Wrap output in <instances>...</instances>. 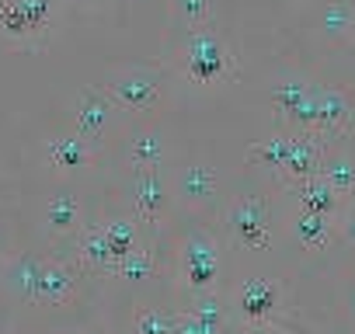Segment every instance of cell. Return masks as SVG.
Here are the masks:
<instances>
[{
    "label": "cell",
    "mask_w": 355,
    "mask_h": 334,
    "mask_svg": "<svg viewBox=\"0 0 355 334\" xmlns=\"http://www.w3.org/2000/svg\"><path fill=\"white\" fill-rule=\"evenodd\" d=\"M320 164H324V146H320V136L303 129L296 139H289V157L282 164V171L289 178H310V175H320Z\"/></svg>",
    "instance_id": "9c48e42d"
},
{
    "label": "cell",
    "mask_w": 355,
    "mask_h": 334,
    "mask_svg": "<svg viewBox=\"0 0 355 334\" xmlns=\"http://www.w3.org/2000/svg\"><path fill=\"white\" fill-rule=\"evenodd\" d=\"M129 160L139 171H157V167L167 160V139L157 129H139L129 139Z\"/></svg>",
    "instance_id": "4fadbf2b"
},
{
    "label": "cell",
    "mask_w": 355,
    "mask_h": 334,
    "mask_svg": "<svg viewBox=\"0 0 355 334\" xmlns=\"http://www.w3.org/2000/svg\"><path fill=\"white\" fill-rule=\"evenodd\" d=\"M73 122H77L73 132H80L84 139H98L112 125V98L105 91H98V87L80 91L77 108H73Z\"/></svg>",
    "instance_id": "ba28073f"
},
{
    "label": "cell",
    "mask_w": 355,
    "mask_h": 334,
    "mask_svg": "<svg viewBox=\"0 0 355 334\" xmlns=\"http://www.w3.org/2000/svg\"><path fill=\"white\" fill-rule=\"evenodd\" d=\"M56 0H4L0 4V28L15 39L42 35L53 21Z\"/></svg>",
    "instance_id": "5b68a950"
},
{
    "label": "cell",
    "mask_w": 355,
    "mask_h": 334,
    "mask_svg": "<svg viewBox=\"0 0 355 334\" xmlns=\"http://www.w3.org/2000/svg\"><path fill=\"white\" fill-rule=\"evenodd\" d=\"M310 94H313V87H310L306 80H282V84L272 87L268 101H272V108H275L279 115H286V118L296 122L300 112H303V105L310 101Z\"/></svg>",
    "instance_id": "9a60e30c"
},
{
    "label": "cell",
    "mask_w": 355,
    "mask_h": 334,
    "mask_svg": "<svg viewBox=\"0 0 355 334\" xmlns=\"http://www.w3.org/2000/svg\"><path fill=\"white\" fill-rule=\"evenodd\" d=\"M80 334H105V331H80Z\"/></svg>",
    "instance_id": "f546056e"
},
{
    "label": "cell",
    "mask_w": 355,
    "mask_h": 334,
    "mask_svg": "<svg viewBox=\"0 0 355 334\" xmlns=\"http://www.w3.org/2000/svg\"><path fill=\"white\" fill-rule=\"evenodd\" d=\"M73 292H77V275H73V268H67V265H60V261H39V265H35L32 289H28V299H32V303L56 306V303H67Z\"/></svg>",
    "instance_id": "8992f818"
},
{
    "label": "cell",
    "mask_w": 355,
    "mask_h": 334,
    "mask_svg": "<svg viewBox=\"0 0 355 334\" xmlns=\"http://www.w3.org/2000/svg\"><path fill=\"white\" fill-rule=\"evenodd\" d=\"M80 4H94V0H80Z\"/></svg>",
    "instance_id": "d6a6232c"
},
{
    "label": "cell",
    "mask_w": 355,
    "mask_h": 334,
    "mask_svg": "<svg viewBox=\"0 0 355 334\" xmlns=\"http://www.w3.org/2000/svg\"><path fill=\"white\" fill-rule=\"evenodd\" d=\"M182 70L192 84H220L227 77H234L237 63H234V53L230 46L209 32V28H196L182 49Z\"/></svg>",
    "instance_id": "6da1fadb"
},
{
    "label": "cell",
    "mask_w": 355,
    "mask_h": 334,
    "mask_svg": "<svg viewBox=\"0 0 355 334\" xmlns=\"http://www.w3.org/2000/svg\"><path fill=\"white\" fill-rule=\"evenodd\" d=\"M136 334H174V317L167 310L146 306L136 313Z\"/></svg>",
    "instance_id": "d4e9b609"
},
{
    "label": "cell",
    "mask_w": 355,
    "mask_h": 334,
    "mask_svg": "<svg viewBox=\"0 0 355 334\" xmlns=\"http://www.w3.org/2000/svg\"><path fill=\"white\" fill-rule=\"evenodd\" d=\"M174 334H213V331L199 324L192 313H185V317H174Z\"/></svg>",
    "instance_id": "4316f807"
},
{
    "label": "cell",
    "mask_w": 355,
    "mask_h": 334,
    "mask_svg": "<svg viewBox=\"0 0 355 334\" xmlns=\"http://www.w3.org/2000/svg\"><path fill=\"white\" fill-rule=\"evenodd\" d=\"M237 303H241V313L251 320V324H261L275 313L279 306V285L272 279H248L237 292Z\"/></svg>",
    "instance_id": "30bf717a"
},
{
    "label": "cell",
    "mask_w": 355,
    "mask_h": 334,
    "mask_svg": "<svg viewBox=\"0 0 355 334\" xmlns=\"http://www.w3.org/2000/svg\"><path fill=\"white\" fill-rule=\"evenodd\" d=\"M182 275H185V285L192 292H199V296L213 292L216 275H220V247L202 234L189 237L182 247Z\"/></svg>",
    "instance_id": "3957f363"
},
{
    "label": "cell",
    "mask_w": 355,
    "mask_h": 334,
    "mask_svg": "<svg viewBox=\"0 0 355 334\" xmlns=\"http://www.w3.org/2000/svg\"><path fill=\"white\" fill-rule=\"evenodd\" d=\"M324 171H320V178L341 195V192H352L355 188V160L348 157V153H338V157H331L327 164H320Z\"/></svg>",
    "instance_id": "7402d4cb"
},
{
    "label": "cell",
    "mask_w": 355,
    "mask_h": 334,
    "mask_svg": "<svg viewBox=\"0 0 355 334\" xmlns=\"http://www.w3.org/2000/svg\"><path fill=\"white\" fill-rule=\"evenodd\" d=\"M105 230V244H108V254H112V268L136 247V223L129 220H112L101 227Z\"/></svg>",
    "instance_id": "44dd1931"
},
{
    "label": "cell",
    "mask_w": 355,
    "mask_h": 334,
    "mask_svg": "<svg viewBox=\"0 0 355 334\" xmlns=\"http://www.w3.org/2000/svg\"><path fill=\"white\" fill-rule=\"evenodd\" d=\"M77 251H80V261L84 265L108 268L112 272V254H108V244H105V230L101 227H84L80 230V240H77Z\"/></svg>",
    "instance_id": "d6986e66"
},
{
    "label": "cell",
    "mask_w": 355,
    "mask_h": 334,
    "mask_svg": "<svg viewBox=\"0 0 355 334\" xmlns=\"http://www.w3.org/2000/svg\"><path fill=\"white\" fill-rule=\"evenodd\" d=\"M164 84H160V73L157 70H146V67H132V70H122L108 80V98L122 108H153L157 98H160Z\"/></svg>",
    "instance_id": "7a4b0ae2"
},
{
    "label": "cell",
    "mask_w": 355,
    "mask_h": 334,
    "mask_svg": "<svg viewBox=\"0 0 355 334\" xmlns=\"http://www.w3.org/2000/svg\"><path fill=\"white\" fill-rule=\"evenodd\" d=\"M132 202L143 220H160L167 209V185L157 171H139L132 178Z\"/></svg>",
    "instance_id": "7c38bea8"
},
{
    "label": "cell",
    "mask_w": 355,
    "mask_h": 334,
    "mask_svg": "<svg viewBox=\"0 0 355 334\" xmlns=\"http://www.w3.org/2000/svg\"><path fill=\"white\" fill-rule=\"evenodd\" d=\"M296 199H300V209H306V213L334 216V209H338V192H334L320 175L300 178V182H296Z\"/></svg>",
    "instance_id": "5bb4252c"
},
{
    "label": "cell",
    "mask_w": 355,
    "mask_h": 334,
    "mask_svg": "<svg viewBox=\"0 0 355 334\" xmlns=\"http://www.w3.org/2000/svg\"><path fill=\"white\" fill-rule=\"evenodd\" d=\"M345 234H348V240L355 244V213L348 216V223H345Z\"/></svg>",
    "instance_id": "83f0119b"
},
{
    "label": "cell",
    "mask_w": 355,
    "mask_h": 334,
    "mask_svg": "<svg viewBox=\"0 0 355 334\" xmlns=\"http://www.w3.org/2000/svg\"><path fill=\"white\" fill-rule=\"evenodd\" d=\"M46 227L53 234H73L80 227V199L73 192H60L46 206Z\"/></svg>",
    "instance_id": "2e32d148"
},
{
    "label": "cell",
    "mask_w": 355,
    "mask_h": 334,
    "mask_svg": "<svg viewBox=\"0 0 355 334\" xmlns=\"http://www.w3.org/2000/svg\"><path fill=\"white\" fill-rule=\"evenodd\" d=\"M348 157H352V160H355V143H352V153H348Z\"/></svg>",
    "instance_id": "4dcf8cb0"
},
{
    "label": "cell",
    "mask_w": 355,
    "mask_h": 334,
    "mask_svg": "<svg viewBox=\"0 0 355 334\" xmlns=\"http://www.w3.org/2000/svg\"><path fill=\"white\" fill-rule=\"evenodd\" d=\"M171 4H174V18L185 21L192 32L206 28V21L213 15V0H171Z\"/></svg>",
    "instance_id": "603a6c76"
},
{
    "label": "cell",
    "mask_w": 355,
    "mask_h": 334,
    "mask_svg": "<svg viewBox=\"0 0 355 334\" xmlns=\"http://www.w3.org/2000/svg\"><path fill=\"white\" fill-rule=\"evenodd\" d=\"M296 237L303 240V247H324L327 240H331V234H334V223H331V216H324V213H306V209H300V216H296Z\"/></svg>",
    "instance_id": "e0dca14e"
},
{
    "label": "cell",
    "mask_w": 355,
    "mask_h": 334,
    "mask_svg": "<svg viewBox=\"0 0 355 334\" xmlns=\"http://www.w3.org/2000/svg\"><path fill=\"white\" fill-rule=\"evenodd\" d=\"M289 139L293 136H282V132H275L268 139H254L248 146V160L251 164H265V167H282L286 157H289Z\"/></svg>",
    "instance_id": "ffe728a7"
},
{
    "label": "cell",
    "mask_w": 355,
    "mask_h": 334,
    "mask_svg": "<svg viewBox=\"0 0 355 334\" xmlns=\"http://www.w3.org/2000/svg\"><path fill=\"white\" fill-rule=\"evenodd\" d=\"M348 122H352V98H348L341 87H334V84H327V87H313V94H310V122H306V129L317 132V136H331V132L348 129Z\"/></svg>",
    "instance_id": "277c9868"
},
{
    "label": "cell",
    "mask_w": 355,
    "mask_h": 334,
    "mask_svg": "<svg viewBox=\"0 0 355 334\" xmlns=\"http://www.w3.org/2000/svg\"><path fill=\"white\" fill-rule=\"evenodd\" d=\"M348 310H352V317H355V289L348 292Z\"/></svg>",
    "instance_id": "f1b7e54d"
},
{
    "label": "cell",
    "mask_w": 355,
    "mask_h": 334,
    "mask_svg": "<svg viewBox=\"0 0 355 334\" xmlns=\"http://www.w3.org/2000/svg\"><path fill=\"white\" fill-rule=\"evenodd\" d=\"M227 223H230V234L241 244H248V247H268V240H272V234H268V209H265L261 199L234 202Z\"/></svg>",
    "instance_id": "52a82bcc"
},
{
    "label": "cell",
    "mask_w": 355,
    "mask_h": 334,
    "mask_svg": "<svg viewBox=\"0 0 355 334\" xmlns=\"http://www.w3.org/2000/svg\"><path fill=\"white\" fill-rule=\"evenodd\" d=\"M112 272H119L122 279H150V272H153V254L143 251V247H132Z\"/></svg>",
    "instance_id": "cb8c5ba5"
},
{
    "label": "cell",
    "mask_w": 355,
    "mask_h": 334,
    "mask_svg": "<svg viewBox=\"0 0 355 334\" xmlns=\"http://www.w3.org/2000/svg\"><path fill=\"white\" fill-rule=\"evenodd\" d=\"M46 157L53 160V167H60V171H77V167H87L94 160V146L80 132H63V136L49 139Z\"/></svg>",
    "instance_id": "8fae6325"
},
{
    "label": "cell",
    "mask_w": 355,
    "mask_h": 334,
    "mask_svg": "<svg viewBox=\"0 0 355 334\" xmlns=\"http://www.w3.org/2000/svg\"><path fill=\"white\" fill-rule=\"evenodd\" d=\"M192 317H196L199 324H206L213 334H220V331H223V306H220V299H216V296H209V292H202V296H199V303H196Z\"/></svg>",
    "instance_id": "484cf974"
},
{
    "label": "cell",
    "mask_w": 355,
    "mask_h": 334,
    "mask_svg": "<svg viewBox=\"0 0 355 334\" xmlns=\"http://www.w3.org/2000/svg\"><path fill=\"white\" fill-rule=\"evenodd\" d=\"M0 272H4V258H0Z\"/></svg>",
    "instance_id": "1f68e13d"
},
{
    "label": "cell",
    "mask_w": 355,
    "mask_h": 334,
    "mask_svg": "<svg viewBox=\"0 0 355 334\" xmlns=\"http://www.w3.org/2000/svg\"><path fill=\"white\" fill-rule=\"evenodd\" d=\"M178 185H182V195L189 202H206L216 192V171L206 164H192V167H185V175Z\"/></svg>",
    "instance_id": "ac0fdd59"
}]
</instances>
